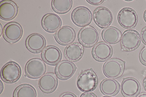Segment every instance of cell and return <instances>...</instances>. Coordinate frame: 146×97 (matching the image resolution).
Returning <instances> with one entry per match:
<instances>
[{
    "mask_svg": "<svg viewBox=\"0 0 146 97\" xmlns=\"http://www.w3.org/2000/svg\"><path fill=\"white\" fill-rule=\"evenodd\" d=\"M72 3V0H52L51 6L52 9L55 12L63 14L70 10Z\"/></svg>",
    "mask_w": 146,
    "mask_h": 97,
    "instance_id": "24",
    "label": "cell"
},
{
    "mask_svg": "<svg viewBox=\"0 0 146 97\" xmlns=\"http://www.w3.org/2000/svg\"><path fill=\"white\" fill-rule=\"evenodd\" d=\"M143 17L144 20L146 22V9L144 13Z\"/></svg>",
    "mask_w": 146,
    "mask_h": 97,
    "instance_id": "33",
    "label": "cell"
},
{
    "mask_svg": "<svg viewBox=\"0 0 146 97\" xmlns=\"http://www.w3.org/2000/svg\"><path fill=\"white\" fill-rule=\"evenodd\" d=\"M3 85L2 82L1 81H0V94H1L3 91Z\"/></svg>",
    "mask_w": 146,
    "mask_h": 97,
    "instance_id": "32",
    "label": "cell"
},
{
    "mask_svg": "<svg viewBox=\"0 0 146 97\" xmlns=\"http://www.w3.org/2000/svg\"><path fill=\"white\" fill-rule=\"evenodd\" d=\"M139 58L141 63L146 66V47H144L141 51Z\"/></svg>",
    "mask_w": 146,
    "mask_h": 97,
    "instance_id": "25",
    "label": "cell"
},
{
    "mask_svg": "<svg viewBox=\"0 0 146 97\" xmlns=\"http://www.w3.org/2000/svg\"><path fill=\"white\" fill-rule=\"evenodd\" d=\"M25 44L27 49L34 53L40 52L45 47L46 41L44 37L38 33L29 35L26 39Z\"/></svg>",
    "mask_w": 146,
    "mask_h": 97,
    "instance_id": "13",
    "label": "cell"
},
{
    "mask_svg": "<svg viewBox=\"0 0 146 97\" xmlns=\"http://www.w3.org/2000/svg\"><path fill=\"white\" fill-rule=\"evenodd\" d=\"M120 86L116 80L110 78L103 80L100 84L101 92L104 95L112 96L116 95L119 92Z\"/></svg>",
    "mask_w": 146,
    "mask_h": 97,
    "instance_id": "21",
    "label": "cell"
},
{
    "mask_svg": "<svg viewBox=\"0 0 146 97\" xmlns=\"http://www.w3.org/2000/svg\"><path fill=\"white\" fill-rule=\"evenodd\" d=\"M46 66L41 59L34 58L29 60L26 63L25 68L26 76L32 79L38 78L45 72Z\"/></svg>",
    "mask_w": 146,
    "mask_h": 97,
    "instance_id": "5",
    "label": "cell"
},
{
    "mask_svg": "<svg viewBox=\"0 0 146 97\" xmlns=\"http://www.w3.org/2000/svg\"><path fill=\"white\" fill-rule=\"evenodd\" d=\"M0 36L2 33V27L1 24H0Z\"/></svg>",
    "mask_w": 146,
    "mask_h": 97,
    "instance_id": "34",
    "label": "cell"
},
{
    "mask_svg": "<svg viewBox=\"0 0 146 97\" xmlns=\"http://www.w3.org/2000/svg\"><path fill=\"white\" fill-rule=\"evenodd\" d=\"M41 57L46 63L54 65L60 61L62 54L58 48L50 45L47 46L44 48L41 53Z\"/></svg>",
    "mask_w": 146,
    "mask_h": 97,
    "instance_id": "15",
    "label": "cell"
},
{
    "mask_svg": "<svg viewBox=\"0 0 146 97\" xmlns=\"http://www.w3.org/2000/svg\"><path fill=\"white\" fill-rule=\"evenodd\" d=\"M112 48L109 44L103 42H99L93 47L92 54L93 58L100 61H105L111 56Z\"/></svg>",
    "mask_w": 146,
    "mask_h": 97,
    "instance_id": "11",
    "label": "cell"
},
{
    "mask_svg": "<svg viewBox=\"0 0 146 97\" xmlns=\"http://www.w3.org/2000/svg\"><path fill=\"white\" fill-rule=\"evenodd\" d=\"M102 36L106 43L114 44L118 42L121 39V33L117 28L113 26L108 27L103 30Z\"/></svg>",
    "mask_w": 146,
    "mask_h": 97,
    "instance_id": "22",
    "label": "cell"
},
{
    "mask_svg": "<svg viewBox=\"0 0 146 97\" xmlns=\"http://www.w3.org/2000/svg\"><path fill=\"white\" fill-rule=\"evenodd\" d=\"M21 74V68L19 65L13 61H10L5 64L2 68L0 77L3 81L11 83L18 81Z\"/></svg>",
    "mask_w": 146,
    "mask_h": 97,
    "instance_id": "3",
    "label": "cell"
},
{
    "mask_svg": "<svg viewBox=\"0 0 146 97\" xmlns=\"http://www.w3.org/2000/svg\"><path fill=\"white\" fill-rule=\"evenodd\" d=\"M80 97H97L93 93L90 92H85L83 93Z\"/></svg>",
    "mask_w": 146,
    "mask_h": 97,
    "instance_id": "28",
    "label": "cell"
},
{
    "mask_svg": "<svg viewBox=\"0 0 146 97\" xmlns=\"http://www.w3.org/2000/svg\"><path fill=\"white\" fill-rule=\"evenodd\" d=\"M141 38L143 43L146 45V26L144 27L141 31Z\"/></svg>",
    "mask_w": 146,
    "mask_h": 97,
    "instance_id": "26",
    "label": "cell"
},
{
    "mask_svg": "<svg viewBox=\"0 0 146 97\" xmlns=\"http://www.w3.org/2000/svg\"><path fill=\"white\" fill-rule=\"evenodd\" d=\"M140 90V84L136 79L128 77L123 79L121 86V90L125 97H135Z\"/></svg>",
    "mask_w": 146,
    "mask_h": 97,
    "instance_id": "12",
    "label": "cell"
},
{
    "mask_svg": "<svg viewBox=\"0 0 146 97\" xmlns=\"http://www.w3.org/2000/svg\"><path fill=\"white\" fill-rule=\"evenodd\" d=\"M93 18L96 24L100 27L104 28L109 26L113 19L112 14L107 8L100 7L93 13Z\"/></svg>",
    "mask_w": 146,
    "mask_h": 97,
    "instance_id": "10",
    "label": "cell"
},
{
    "mask_svg": "<svg viewBox=\"0 0 146 97\" xmlns=\"http://www.w3.org/2000/svg\"><path fill=\"white\" fill-rule=\"evenodd\" d=\"M126 1H131V0H126Z\"/></svg>",
    "mask_w": 146,
    "mask_h": 97,
    "instance_id": "36",
    "label": "cell"
},
{
    "mask_svg": "<svg viewBox=\"0 0 146 97\" xmlns=\"http://www.w3.org/2000/svg\"><path fill=\"white\" fill-rule=\"evenodd\" d=\"M60 97H76V96L72 93L66 92L62 94Z\"/></svg>",
    "mask_w": 146,
    "mask_h": 97,
    "instance_id": "29",
    "label": "cell"
},
{
    "mask_svg": "<svg viewBox=\"0 0 146 97\" xmlns=\"http://www.w3.org/2000/svg\"><path fill=\"white\" fill-rule=\"evenodd\" d=\"M41 23L43 28L50 33L57 31L61 25V21L59 17L53 13L45 15L42 19Z\"/></svg>",
    "mask_w": 146,
    "mask_h": 97,
    "instance_id": "16",
    "label": "cell"
},
{
    "mask_svg": "<svg viewBox=\"0 0 146 97\" xmlns=\"http://www.w3.org/2000/svg\"><path fill=\"white\" fill-rule=\"evenodd\" d=\"M137 97H146V93H141Z\"/></svg>",
    "mask_w": 146,
    "mask_h": 97,
    "instance_id": "31",
    "label": "cell"
},
{
    "mask_svg": "<svg viewBox=\"0 0 146 97\" xmlns=\"http://www.w3.org/2000/svg\"><path fill=\"white\" fill-rule=\"evenodd\" d=\"M75 32L70 26H64L60 28L54 34V38L59 44L65 45L72 42L75 37Z\"/></svg>",
    "mask_w": 146,
    "mask_h": 97,
    "instance_id": "17",
    "label": "cell"
},
{
    "mask_svg": "<svg viewBox=\"0 0 146 97\" xmlns=\"http://www.w3.org/2000/svg\"><path fill=\"white\" fill-rule=\"evenodd\" d=\"M21 26L18 23L12 22L6 24L3 30L4 39L8 42L13 43L18 41L23 35Z\"/></svg>",
    "mask_w": 146,
    "mask_h": 97,
    "instance_id": "7",
    "label": "cell"
},
{
    "mask_svg": "<svg viewBox=\"0 0 146 97\" xmlns=\"http://www.w3.org/2000/svg\"><path fill=\"white\" fill-rule=\"evenodd\" d=\"M119 23L122 27L126 29H132L136 26L138 17L135 11L129 7L121 9L117 15Z\"/></svg>",
    "mask_w": 146,
    "mask_h": 97,
    "instance_id": "6",
    "label": "cell"
},
{
    "mask_svg": "<svg viewBox=\"0 0 146 97\" xmlns=\"http://www.w3.org/2000/svg\"><path fill=\"white\" fill-rule=\"evenodd\" d=\"M78 38L79 42L84 46L90 47L97 43L99 37L96 30L93 27L88 26L84 27L80 30Z\"/></svg>",
    "mask_w": 146,
    "mask_h": 97,
    "instance_id": "8",
    "label": "cell"
},
{
    "mask_svg": "<svg viewBox=\"0 0 146 97\" xmlns=\"http://www.w3.org/2000/svg\"><path fill=\"white\" fill-rule=\"evenodd\" d=\"M71 18L76 25L83 26L90 23L92 19V15L90 10L86 7H79L73 10Z\"/></svg>",
    "mask_w": 146,
    "mask_h": 97,
    "instance_id": "9",
    "label": "cell"
},
{
    "mask_svg": "<svg viewBox=\"0 0 146 97\" xmlns=\"http://www.w3.org/2000/svg\"><path fill=\"white\" fill-rule=\"evenodd\" d=\"M86 1L90 4L94 5H100L104 1L103 0H87Z\"/></svg>",
    "mask_w": 146,
    "mask_h": 97,
    "instance_id": "27",
    "label": "cell"
},
{
    "mask_svg": "<svg viewBox=\"0 0 146 97\" xmlns=\"http://www.w3.org/2000/svg\"><path fill=\"white\" fill-rule=\"evenodd\" d=\"M35 88L28 84H23L18 86L14 91L13 97H36Z\"/></svg>",
    "mask_w": 146,
    "mask_h": 97,
    "instance_id": "23",
    "label": "cell"
},
{
    "mask_svg": "<svg viewBox=\"0 0 146 97\" xmlns=\"http://www.w3.org/2000/svg\"><path fill=\"white\" fill-rule=\"evenodd\" d=\"M123 50L131 51L137 49L140 45L141 39L139 33L132 29H128L123 33L121 39Z\"/></svg>",
    "mask_w": 146,
    "mask_h": 97,
    "instance_id": "2",
    "label": "cell"
},
{
    "mask_svg": "<svg viewBox=\"0 0 146 97\" xmlns=\"http://www.w3.org/2000/svg\"><path fill=\"white\" fill-rule=\"evenodd\" d=\"M84 49L79 44L74 43L68 45L64 50L65 57L70 61L74 62L79 60L82 57Z\"/></svg>",
    "mask_w": 146,
    "mask_h": 97,
    "instance_id": "20",
    "label": "cell"
},
{
    "mask_svg": "<svg viewBox=\"0 0 146 97\" xmlns=\"http://www.w3.org/2000/svg\"><path fill=\"white\" fill-rule=\"evenodd\" d=\"M125 62L117 58H111L104 64L103 70L105 75L110 79H116L122 74L124 69Z\"/></svg>",
    "mask_w": 146,
    "mask_h": 97,
    "instance_id": "4",
    "label": "cell"
},
{
    "mask_svg": "<svg viewBox=\"0 0 146 97\" xmlns=\"http://www.w3.org/2000/svg\"><path fill=\"white\" fill-rule=\"evenodd\" d=\"M77 86L79 90L84 92L94 90L98 84L96 75L91 69L82 72L78 77L76 82Z\"/></svg>",
    "mask_w": 146,
    "mask_h": 97,
    "instance_id": "1",
    "label": "cell"
},
{
    "mask_svg": "<svg viewBox=\"0 0 146 97\" xmlns=\"http://www.w3.org/2000/svg\"><path fill=\"white\" fill-rule=\"evenodd\" d=\"M58 84L57 78L53 73H47L39 79L38 84L40 88L43 92L49 93L56 89Z\"/></svg>",
    "mask_w": 146,
    "mask_h": 97,
    "instance_id": "19",
    "label": "cell"
},
{
    "mask_svg": "<svg viewBox=\"0 0 146 97\" xmlns=\"http://www.w3.org/2000/svg\"><path fill=\"white\" fill-rule=\"evenodd\" d=\"M103 97H111L109 96H104Z\"/></svg>",
    "mask_w": 146,
    "mask_h": 97,
    "instance_id": "35",
    "label": "cell"
},
{
    "mask_svg": "<svg viewBox=\"0 0 146 97\" xmlns=\"http://www.w3.org/2000/svg\"><path fill=\"white\" fill-rule=\"evenodd\" d=\"M143 87L145 90L146 91V76L143 80Z\"/></svg>",
    "mask_w": 146,
    "mask_h": 97,
    "instance_id": "30",
    "label": "cell"
},
{
    "mask_svg": "<svg viewBox=\"0 0 146 97\" xmlns=\"http://www.w3.org/2000/svg\"><path fill=\"white\" fill-rule=\"evenodd\" d=\"M18 8L16 3L11 0H4L0 2V17L4 20H9L17 15Z\"/></svg>",
    "mask_w": 146,
    "mask_h": 97,
    "instance_id": "14",
    "label": "cell"
},
{
    "mask_svg": "<svg viewBox=\"0 0 146 97\" xmlns=\"http://www.w3.org/2000/svg\"><path fill=\"white\" fill-rule=\"evenodd\" d=\"M76 67L72 63L67 60H63L56 66L55 72L58 77L62 80L70 77L76 70Z\"/></svg>",
    "mask_w": 146,
    "mask_h": 97,
    "instance_id": "18",
    "label": "cell"
}]
</instances>
